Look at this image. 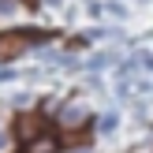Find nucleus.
<instances>
[{
	"label": "nucleus",
	"instance_id": "39448f33",
	"mask_svg": "<svg viewBox=\"0 0 153 153\" xmlns=\"http://www.w3.org/2000/svg\"><path fill=\"white\" fill-rule=\"evenodd\" d=\"M112 60H116V52H94V56H90V71H101V67H108L112 64Z\"/></svg>",
	"mask_w": 153,
	"mask_h": 153
},
{
	"label": "nucleus",
	"instance_id": "9d476101",
	"mask_svg": "<svg viewBox=\"0 0 153 153\" xmlns=\"http://www.w3.org/2000/svg\"><path fill=\"white\" fill-rule=\"evenodd\" d=\"M7 146V131H0V149H4Z\"/></svg>",
	"mask_w": 153,
	"mask_h": 153
},
{
	"label": "nucleus",
	"instance_id": "1a4fd4ad",
	"mask_svg": "<svg viewBox=\"0 0 153 153\" xmlns=\"http://www.w3.org/2000/svg\"><path fill=\"white\" fill-rule=\"evenodd\" d=\"M15 7H19V4H15V0H0V15H11Z\"/></svg>",
	"mask_w": 153,
	"mask_h": 153
},
{
	"label": "nucleus",
	"instance_id": "423d86ee",
	"mask_svg": "<svg viewBox=\"0 0 153 153\" xmlns=\"http://www.w3.org/2000/svg\"><path fill=\"white\" fill-rule=\"evenodd\" d=\"M116 123H120V116H116V112H105V116L97 120V131H101V134H108V131H116Z\"/></svg>",
	"mask_w": 153,
	"mask_h": 153
},
{
	"label": "nucleus",
	"instance_id": "f03ea898",
	"mask_svg": "<svg viewBox=\"0 0 153 153\" xmlns=\"http://www.w3.org/2000/svg\"><path fill=\"white\" fill-rule=\"evenodd\" d=\"M37 134H45V131H41V120H37V116H22L19 123H15V138H19L22 146H26V142H34Z\"/></svg>",
	"mask_w": 153,
	"mask_h": 153
},
{
	"label": "nucleus",
	"instance_id": "7ed1b4c3",
	"mask_svg": "<svg viewBox=\"0 0 153 153\" xmlns=\"http://www.w3.org/2000/svg\"><path fill=\"white\" fill-rule=\"evenodd\" d=\"M56 149H60V142L52 138V134H37L34 142L22 146V153H56Z\"/></svg>",
	"mask_w": 153,
	"mask_h": 153
},
{
	"label": "nucleus",
	"instance_id": "0eeeda50",
	"mask_svg": "<svg viewBox=\"0 0 153 153\" xmlns=\"http://www.w3.org/2000/svg\"><path fill=\"white\" fill-rule=\"evenodd\" d=\"M105 7H108V15H116V19H123V4H120V0H108V4H105Z\"/></svg>",
	"mask_w": 153,
	"mask_h": 153
},
{
	"label": "nucleus",
	"instance_id": "6e6552de",
	"mask_svg": "<svg viewBox=\"0 0 153 153\" xmlns=\"http://www.w3.org/2000/svg\"><path fill=\"white\" fill-rule=\"evenodd\" d=\"M138 64L146 67V71H153V52H138Z\"/></svg>",
	"mask_w": 153,
	"mask_h": 153
},
{
	"label": "nucleus",
	"instance_id": "20e7f679",
	"mask_svg": "<svg viewBox=\"0 0 153 153\" xmlns=\"http://www.w3.org/2000/svg\"><path fill=\"white\" fill-rule=\"evenodd\" d=\"M82 120H86V108H82V105H67V108L60 112V123L64 127H79Z\"/></svg>",
	"mask_w": 153,
	"mask_h": 153
},
{
	"label": "nucleus",
	"instance_id": "f257e3e1",
	"mask_svg": "<svg viewBox=\"0 0 153 153\" xmlns=\"http://www.w3.org/2000/svg\"><path fill=\"white\" fill-rule=\"evenodd\" d=\"M37 30H22V34H0V60H11L19 52L30 49V41H37Z\"/></svg>",
	"mask_w": 153,
	"mask_h": 153
}]
</instances>
